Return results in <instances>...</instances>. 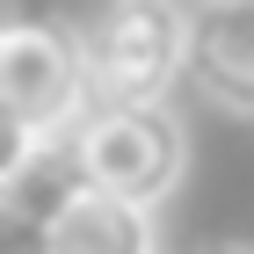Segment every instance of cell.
I'll return each mask as SVG.
<instances>
[{
	"mask_svg": "<svg viewBox=\"0 0 254 254\" xmlns=\"http://www.w3.org/2000/svg\"><path fill=\"white\" fill-rule=\"evenodd\" d=\"M0 109H7V153L65 145L102 109L87 37H73L65 22H15L0 37Z\"/></svg>",
	"mask_w": 254,
	"mask_h": 254,
	"instance_id": "cell-1",
	"label": "cell"
},
{
	"mask_svg": "<svg viewBox=\"0 0 254 254\" xmlns=\"http://www.w3.org/2000/svg\"><path fill=\"white\" fill-rule=\"evenodd\" d=\"M73 153L87 167V189L160 211L189 167V138H182L167 102H102L73 131Z\"/></svg>",
	"mask_w": 254,
	"mask_h": 254,
	"instance_id": "cell-2",
	"label": "cell"
},
{
	"mask_svg": "<svg viewBox=\"0 0 254 254\" xmlns=\"http://www.w3.org/2000/svg\"><path fill=\"white\" fill-rule=\"evenodd\" d=\"M95 102H167L189 80V7L182 0H109L87 29Z\"/></svg>",
	"mask_w": 254,
	"mask_h": 254,
	"instance_id": "cell-3",
	"label": "cell"
},
{
	"mask_svg": "<svg viewBox=\"0 0 254 254\" xmlns=\"http://www.w3.org/2000/svg\"><path fill=\"white\" fill-rule=\"evenodd\" d=\"M189 87L233 117H254V0L189 7Z\"/></svg>",
	"mask_w": 254,
	"mask_h": 254,
	"instance_id": "cell-4",
	"label": "cell"
},
{
	"mask_svg": "<svg viewBox=\"0 0 254 254\" xmlns=\"http://www.w3.org/2000/svg\"><path fill=\"white\" fill-rule=\"evenodd\" d=\"M44 254H160V218L145 203H124V196L87 189L73 211L51 225Z\"/></svg>",
	"mask_w": 254,
	"mask_h": 254,
	"instance_id": "cell-5",
	"label": "cell"
},
{
	"mask_svg": "<svg viewBox=\"0 0 254 254\" xmlns=\"http://www.w3.org/2000/svg\"><path fill=\"white\" fill-rule=\"evenodd\" d=\"M211 254H254V247H211Z\"/></svg>",
	"mask_w": 254,
	"mask_h": 254,
	"instance_id": "cell-6",
	"label": "cell"
}]
</instances>
